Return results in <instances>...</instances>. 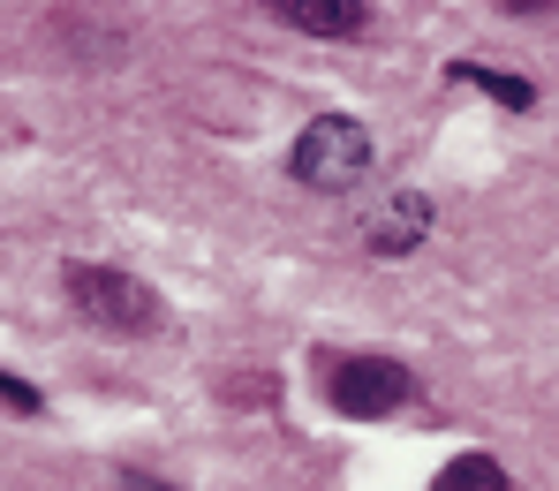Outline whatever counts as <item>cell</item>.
Wrapping results in <instances>:
<instances>
[{"instance_id": "1", "label": "cell", "mask_w": 559, "mask_h": 491, "mask_svg": "<svg viewBox=\"0 0 559 491\" xmlns=\"http://www.w3.org/2000/svg\"><path fill=\"white\" fill-rule=\"evenodd\" d=\"M287 175H295L302 190H356V182L371 175V129L348 121V113H318V121L295 136Z\"/></svg>"}, {"instance_id": "2", "label": "cell", "mask_w": 559, "mask_h": 491, "mask_svg": "<svg viewBox=\"0 0 559 491\" xmlns=\"http://www.w3.org/2000/svg\"><path fill=\"white\" fill-rule=\"evenodd\" d=\"M61 280H69V302H76L92 325H106V333H159V325H167V302L144 288L136 273H114V265H69Z\"/></svg>"}, {"instance_id": "3", "label": "cell", "mask_w": 559, "mask_h": 491, "mask_svg": "<svg viewBox=\"0 0 559 491\" xmlns=\"http://www.w3.org/2000/svg\"><path fill=\"white\" fill-rule=\"evenodd\" d=\"M416 393L408 379V363H393V356H348V363H333V379H325V400L341 408V416H393L401 400Z\"/></svg>"}, {"instance_id": "4", "label": "cell", "mask_w": 559, "mask_h": 491, "mask_svg": "<svg viewBox=\"0 0 559 491\" xmlns=\"http://www.w3.org/2000/svg\"><path fill=\"white\" fill-rule=\"evenodd\" d=\"M431 196L424 190H393L378 196L371 212H364V250L371 258H408V250H424V235H431Z\"/></svg>"}, {"instance_id": "5", "label": "cell", "mask_w": 559, "mask_h": 491, "mask_svg": "<svg viewBox=\"0 0 559 491\" xmlns=\"http://www.w3.org/2000/svg\"><path fill=\"white\" fill-rule=\"evenodd\" d=\"M265 15H280L287 31H318V38H356L364 31V0H273Z\"/></svg>"}, {"instance_id": "6", "label": "cell", "mask_w": 559, "mask_h": 491, "mask_svg": "<svg viewBox=\"0 0 559 491\" xmlns=\"http://www.w3.org/2000/svg\"><path fill=\"white\" fill-rule=\"evenodd\" d=\"M431 491H514V484H507V469H499L491 454H454V462L431 477Z\"/></svg>"}, {"instance_id": "7", "label": "cell", "mask_w": 559, "mask_h": 491, "mask_svg": "<svg viewBox=\"0 0 559 491\" xmlns=\"http://www.w3.org/2000/svg\"><path fill=\"white\" fill-rule=\"evenodd\" d=\"M454 76H462V84H476V92H491L507 113H530V106H537V92H530L514 69H476V61H454Z\"/></svg>"}, {"instance_id": "8", "label": "cell", "mask_w": 559, "mask_h": 491, "mask_svg": "<svg viewBox=\"0 0 559 491\" xmlns=\"http://www.w3.org/2000/svg\"><path fill=\"white\" fill-rule=\"evenodd\" d=\"M0 400H8L15 416H38V408H46V400H38V386H23L15 371H0Z\"/></svg>"}, {"instance_id": "9", "label": "cell", "mask_w": 559, "mask_h": 491, "mask_svg": "<svg viewBox=\"0 0 559 491\" xmlns=\"http://www.w3.org/2000/svg\"><path fill=\"white\" fill-rule=\"evenodd\" d=\"M121 491H175V484H159L152 469H121Z\"/></svg>"}]
</instances>
